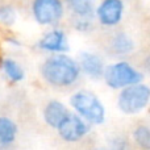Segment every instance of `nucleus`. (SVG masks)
Here are the masks:
<instances>
[{
	"instance_id": "9b49d317",
	"label": "nucleus",
	"mask_w": 150,
	"mask_h": 150,
	"mask_svg": "<svg viewBox=\"0 0 150 150\" xmlns=\"http://www.w3.org/2000/svg\"><path fill=\"white\" fill-rule=\"evenodd\" d=\"M134 41L129 34L124 33V32H117L112 36L111 41H109V49L113 55L117 57H125V55L133 53L134 50Z\"/></svg>"
},
{
	"instance_id": "ddd939ff",
	"label": "nucleus",
	"mask_w": 150,
	"mask_h": 150,
	"mask_svg": "<svg viewBox=\"0 0 150 150\" xmlns=\"http://www.w3.org/2000/svg\"><path fill=\"white\" fill-rule=\"evenodd\" d=\"M65 4L76 17H90L95 16V0H65Z\"/></svg>"
},
{
	"instance_id": "6e6552de",
	"label": "nucleus",
	"mask_w": 150,
	"mask_h": 150,
	"mask_svg": "<svg viewBox=\"0 0 150 150\" xmlns=\"http://www.w3.org/2000/svg\"><path fill=\"white\" fill-rule=\"evenodd\" d=\"M78 63H79L80 71L86 74L91 79H100L103 78L104 71H105V63H104L103 58L99 54L91 52H83L79 54L78 58Z\"/></svg>"
},
{
	"instance_id": "f257e3e1",
	"label": "nucleus",
	"mask_w": 150,
	"mask_h": 150,
	"mask_svg": "<svg viewBox=\"0 0 150 150\" xmlns=\"http://www.w3.org/2000/svg\"><path fill=\"white\" fill-rule=\"evenodd\" d=\"M40 71L47 84L58 88L75 84L82 73L78 61L66 53H53L44 61Z\"/></svg>"
},
{
	"instance_id": "9d476101",
	"label": "nucleus",
	"mask_w": 150,
	"mask_h": 150,
	"mask_svg": "<svg viewBox=\"0 0 150 150\" xmlns=\"http://www.w3.org/2000/svg\"><path fill=\"white\" fill-rule=\"evenodd\" d=\"M69 113H70V111L62 101L50 100L45 105L42 116H44V121L46 122V125L57 130L58 127L63 122V120L69 116Z\"/></svg>"
},
{
	"instance_id": "7ed1b4c3",
	"label": "nucleus",
	"mask_w": 150,
	"mask_h": 150,
	"mask_svg": "<svg viewBox=\"0 0 150 150\" xmlns=\"http://www.w3.org/2000/svg\"><path fill=\"white\" fill-rule=\"evenodd\" d=\"M150 104V87L142 82L121 88L117 96V108L125 115H137Z\"/></svg>"
},
{
	"instance_id": "2eb2a0df",
	"label": "nucleus",
	"mask_w": 150,
	"mask_h": 150,
	"mask_svg": "<svg viewBox=\"0 0 150 150\" xmlns=\"http://www.w3.org/2000/svg\"><path fill=\"white\" fill-rule=\"evenodd\" d=\"M132 137L137 146H140L141 149L150 150V127L148 125L136 127L132 133Z\"/></svg>"
},
{
	"instance_id": "a211bd4d",
	"label": "nucleus",
	"mask_w": 150,
	"mask_h": 150,
	"mask_svg": "<svg viewBox=\"0 0 150 150\" xmlns=\"http://www.w3.org/2000/svg\"><path fill=\"white\" fill-rule=\"evenodd\" d=\"M128 146V142L124 137H120V136H115L111 138V148L112 149H119L122 150Z\"/></svg>"
},
{
	"instance_id": "f3484780",
	"label": "nucleus",
	"mask_w": 150,
	"mask_h": 150,
	"mask_svg": "<svg viewBox=\"0 0 150 150\" xmlns=\"http://www.w3.org/2000/svg\"><path fill=\"white\" fill-rule=\"evenodd\" d=\"M74 29L80 33H90L93 30V23L92 18L90 17H76L74 20Z\"/></svg>"
},
{
	"instance_id": "39448f33",
	"label": "nucleus",
	"mask_w": 150,
	"mask_h": 150,
	"mask_svg": "<svg viewBox=\"0 0 150 150\" xmlns=\"http://www.w3.org/2000/svg\"><path fill=\"white\" fill-rule=\"evenodd\" d=\"M63 13L65 5L62 0H33L32 3V15L40 25H55L62 20Z\"/></svg>"
},
{
	"instance_id": "dca6fc26",
	"label": "nucleus",
	"mask_w": 150,
	"mask_h": 150,
	"mask_svg": "<svg viewBox=\"0 0 150 150\" xmlns=\"http://www.w3.org/2000/svg\"><path fill=\"white\" fill-rule=\"evenodd\" d=\"M16 13L15 8L9 4H1L0 5V24L5 26H12L16 23Z\"/></svg>"
},
{
	"instance_id": "6ab92c4d",
	"label": "nucleus",
	"mask_w": 150,
	"mask_h": 150,
	"mask_svg": "<svg viewBox=\"0 0 150 150\" xmlns=\"http://www.w3.org/2000/svg\"><path fill=\"white\" fill-rule=\"evenodd\" d=\"M144 67L146 69V71L150 73V55H148V57L144 59Z\"/></svg>"
},
{
	"instance_id": "f03ea898",
	"label": "nucleus",
	"mask_w": 150,
	"mask_h": 150,
	"mask_svg": "<svg viewBox=\"0 0 150 150\" xmlns=\"http://www.w3.org/2000/svg\"><path fill=\"white\" fill-rule=\"evenodd\" d=\"M70 105L90 124L100 125L105 121V108L98 95L91 91L80 90L73 93L70 98Z\"/></svg>"
},
{
	"instance_id": "f8f14e48",
	"label": "nucleus",
	"mask_w": 150,
	"mask_h": 150,
	"mask_svg": "<svg viewBox=\"0 0 150 150\" xmlns=\"http://www.w3.org/2000/svg\"><path fill=\"white\" fill-rule=\"evenodd\" d=\"M18 128L12 119L0 116V149L9 148L17 137Z\"/></svg>"
},
{
	"instance_id": "4468645a",
	"label": "nucleus",
	"mask_w": 150,
	"mask_h": 150,
	"mask_svg": "<svg viewBox=\"0 0 150 150\" xmlns=\"http://www.w3.org/2000/svg\"><path fill=\"white\" fill-rule=\"evenodd\" d=\"M0 67H1L3 73L5 74V76L11 80V82H21L25 78V71L21 67V65L18 62H16L12 58H4L0 62Z\"/></svg>"
},
{
	"instance_id": "1a4fd4ad",
	"label": "nucleus",
	"mask_w": 150,
	"mask_h": 150,
	"mask_svg": "<svg viewBox=\"0 0 150 150\" xmlns=\"http://www.w3.org/2000/svg\"><path fill=\"white\" fill-rule=\"evenodd\" d=\"M38 47L49 53H66L69 50L67 36L62 29H52L40 38Z\"/></svg>"
},
{
	"instance_id": "20e7f679",
	"label": "nucleus",
	"mask_w": 150,
	"mask_h": 150,
	"mask_svg": "<svg viewBox=\"0 0 150 150\" xmlns=\"http://www.w3.org/2000/svg\"><path fill=\"white\" fill-rule=\"evenodd\" d=\"M104 82L112 90H121L127 86L140 83L144 80V75L127 61L111 63L104 71Z\"/></svg>"
},
{
	"instance_id": "0eeeda50",
	"label": "nucleus",
	"mask_w": 150,
	"mask_h": 150,
	"mask_svg": "<svg viewBox=\"0 0 150 150\" xmlns=\"http://www.w3.org/2000/svg\"><path fill=\"white\" fill-rule=\"evenodd\" d=\"M124 15V1L122 0H101L95 11L98 21L103 26L112 28L121 21Z\"/></svg>"
},
{
	"instance_id": "423d86ee",
	"label": "nucleus",
	"mask_w": 150,
	"mask_h": 150,
	"mask_svg": "<svg viewBox=\"0 0 150 150\" xmlns=\"http://www.w3.org/2000/svg\"><path fill=\"white\" fill-rule=\"evenodd\" d=\"M58 134L66 142H78L90 132V122L75 112H70L63 122L58 127Z\"/></svg>"
}]
</instances>
